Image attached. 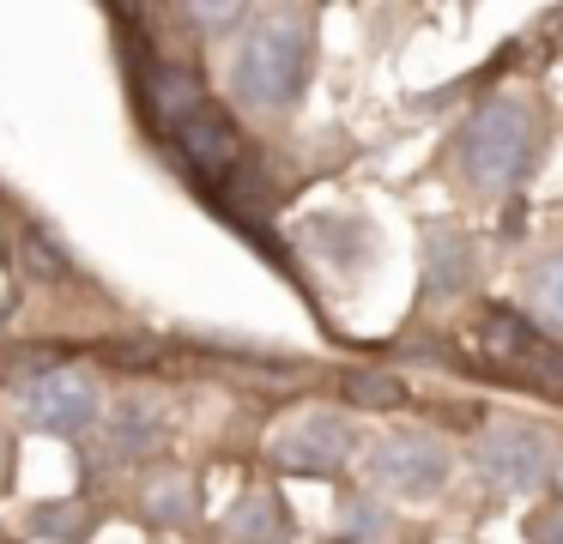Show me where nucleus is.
<instances>
[{
    "mask_svg": "<svg viewBox=\"0 0 563 544\" xmlns=\"http://www.w3.org/2000/svg\"><path fill=\"white\" fill-rule=\"evenodd\" d=\"M473 466L490 490H539L558 471V447L539 430H527V423H497V430L478 435Z\"/></svg>",
    "mask_w": 563,
    "mask_h": 544,
    "instance_id": "nucleus-3",
    "label": "nucleus"
},
{
    "mask_svg": "<svg viewBox=\"0 0 563 544\" xmlns=\"http://www.w3.org/2000/svg\"><path fill=\"white\" fill-rule=\"evenodd\" d=\"M176 152H183V164L195 169L200 181H212V188H236L243 181V133L231 127V115L212 103H200L188 121H176Z\"/></svg>",
    "mask_w": 563,
    "mask_h": 544,
    "instance_id": "nucleus-5",
    "label": "nucleus"
},
{
    "mask_svg": "<svg viewBox=\"0 0 563 544\" xmlns=\"http://www.w3.org/2000/svg\"><path fill=\"white\" fill-rule=\"evenodd\" d=\"M369 478H376L382 490L406 496V502L437 496L442 478H449V447L424 430H394V435H382L376 454H369Z\"/></svg>",
    "mask_w": 563,
    "mask_h": 544,
    "instance_id": "nucleus-4",
    "label": "nucleus"
},
{
    "mask_svg": "<svg viewBox=\"0 0 563 544\" xmlns=\"http://www.w3.org/2000/svg\"><path fill=\"white\" fill-rule=\"evenodd\" d=\"M345 399L364 406V411H394V406H406V381H394V375H382V369H357L352 381H345Z\"/></svg>",
    "mask_w": 563,
    "mask_h": 544,
    "instance_id": "nucleus-15",
    "label": "nucleus"
},
{
    "mask_svg": "<svg viewBox=\"0 0 563 544\" xmlns=\"http://www.w3.org/2000/svg\"><path fill=\"white\" fill-rule=\"evenodd\" d=\"M110 442H115V454H152L164 442V406H152V399H115Z\"/></svg>",
    "mask_w": 563,
    "mask_h": 544,
    "instance_id": "nucleus-10",
    "label": "nucleus"
},
{
    "mask_svg": "<svg viewBox=\"0 0 563 544\" xmlns=\"http://www.w3.org/2000/svg\"><path fill=\"white\" fill-rule=\"evenodd\" d=\"M424 285H430V297H461V290L473 285V242H466L461 230H430Z\"/></svg>",
    "mask_w": 563,
    "mask_h": 544,
    "instance_id": "nucleus-8",
    "label": "nucleus"
},
{
    "mask_svg": "<svg viewBox=\"0 0 563 544\" xmlns=\"http://www.w3.org/2000/svg\"><path fill=\"white\" fill-rule=\"evenodd\" d=\"M352 447H357V430L340 418V411H309V418H297L291 430L273 442V459H279L285 471L328 478V471H340L345 459H352Z\"/></svg>",
    "mask_w": 563,
    "mask_h": 544,
    "instance_id": "nucleus-6",
    "label": "nucleus"
},
{
    "mask_svg": "<svg viewBox=\"0 0 563 544\" xmlns=\"http://www.w3.org/2000/svg\"><path fill=\"white\" fill-rule=\"evenodd\" d=\"M31 532L49 544H86L91 539V514L79 502H43L37 514H31Z\"/></svg>",
    "mask_w": 563,
    "mask_h": 544,
    "instance_id": "nucleus-14",
    "label": "nucleus"
},
{
    "mask_svg": "<svg viewBox=\"0 0 563 544\" xmlns=\"http://www.w3.org/2000/svg\"><path fill=\"white\" fill-rule=\"evenodd\" d=\"M309 79V31L297 12L267 19L231 60V91L249 109H291Z\"/></svg>",
    "mask_w": 563,
    "mask_h": 544,
    "instance_id": "nucleus-1",
    "label": "nucleus"
},
{
    "mask_svg": "<svg viewBox=\"0 0 563 544\" xmlns=\"http://www.w3.org/2000/svg\"><path fill=\"white\" fill-rule=\"evenodd\" d=\"M146 520H152V526L183 532L188 520H195V484H188L183 471H164V478H152V484H146Z\"/></svg>",
    "mask_w": 563,
    "mask_h": 544,
    "instance_id": "nucleus-11",
    "label": "nucleus"
},
{
    "mask_svg": "<svg viewBox=\"0 0 563 544\" xmlns=\"http://www.w3.org/2000/svg\"><path fill=\"white\" fill-rule=\"evenodd\" d=\"M25 411H31V423L49 430V435H79L91 418H98V387H91L79 369H49V375L31 381Z\"/></svg>",
    "mask_w": 563,
    "mask_h": 544,
    "instance_id": "nucleus-7",
    "label": "nucleus"
},
{
    "mask_svg": "<svg viewBox=\"0 0 563 544\" xmlns=\"http://www.w3.org/2000/svg\"><path fill=\"white\" fill-rule=\"evenodd\" d=\"M527 539H533V544H563V502L539 508V514L527 520Z\"/></svg>",
    "mask_w": 563,
    "mask_h": 544,
    "instance_id": "nucleus-19",
    "label": "nucleus"
},
{
    "mask_svg": "<svg viewBox=\"0 0 563 544\" xmlns=\"http://www.w3.org/2000/svg\"><path fill=\"white\" fill-rule=\"evenodd\" d=\"M382 526H388V514L369 502H345V539H382Z\"/></svg>",
    "mask_w": 563,
    "mask_h": 544,
    "instance_id": "nucleus-18",
    "label": "nucleus"
},
{
    "mask_svg": "<svg viewBox=\"0 0 563 544\" xmlns=\"http://www.w3.org/2000/svg\"><path fill=\"white\" fill-rule=\"evenodd\" d=\"M231 539L236 544H279L291 539V508L273 490H249L243 502L231 508Z\"/></svg>",
    "mask_w": 563,
    "mask_h": 544,
    "instance_id": "nucleus-9",
    "label": "nucleus"
},
{
    "mask_svg": "<svg viewBox=\"0 0 563 544\" xmlns=\"http://www.w3.org/2000/svg\"><path fill=\"white\" fill-rule=\"evenodd\" d=\"M152 103H158L164 127H176V121H188L200 103H207V91L195 85V73H183V67H158V73H152Z\"/></svg>",
    "mask_w": 563,
    "mask_h": 544,
    "instance_id": "nucleus-12",
    "label": "nucleus"
},
{
    "mask_svg": "<svg viewBox=\"0 0 563 544\" xmlns=\"http://www.w3.org/2000/svg\"><path fill=\"white\" fill-rule=\"evenodd\" d=\"M13 254H19V266H25L31 285H62V278H67V254L55 248V242L43 236V230H19Z\"/></svg>",
    "mask_w": 563,
    "mask_h": 544,
    "instance_id": "nucleus-13",
    "label": "nucleus"
},
{
    "mask_svg": "<svg viewBox=\"0 0 563 544\" xmlns=\"http://www.w3.org/2000/svg\"><path fill=\"white\" fill-rule=\"evenodd\" d=\"M55 351L43 345H0V381H19V375H49Z\"/></svg>",
    "mask_w": 563,
    "mask_h": 544,
    "instance_id": "nucleus-17",
    "label": "nucleus"
},
{
    "mask_svg": "<svg viewBox=\"0 0 563 544\" xmlns=\"http://www.w3.org/2000/svg\"><path fill=\"white\" fill-rule=\"evenodd\" d=\"M527 297H533V309L545 314V321L563 326V248L545 254V260L533 266V278H527Z\"/></svg>",
    "mask_w": 563,
    "mask_h": 544,
    "instance_id": "nucleus-16",
    "label": "nucleus"
},
{
    "mask_svg": "<svg viewBox=\"0 0 563 544\" xmlns=\"http://www.w3.org/2000/svg\"><path fill=\"white\" fill-rule=\"evenodd\" d=\"M527 157H533V115H527V103L497 97V103H485L473 121H466L461 169L478 181V188H490V193L509 188V181L527 169Z\"/></svg>",
    "mask_w": 563,
    "mask_h": 544,
    "instance_id": "nucleus-2",
    "label": "nucleus"
}]
</instances>
